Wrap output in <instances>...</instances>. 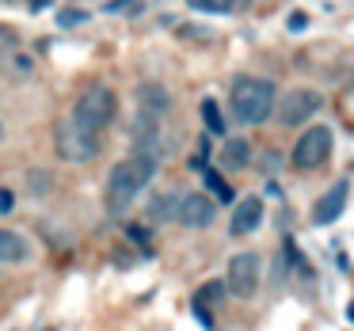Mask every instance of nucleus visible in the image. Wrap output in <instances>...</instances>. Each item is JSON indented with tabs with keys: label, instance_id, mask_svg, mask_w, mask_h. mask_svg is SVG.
Here are the masks:
<instances>
[{
	"label": "nucleus",
	"instance_id": "7",
	"mask_svg": "<svg viewBox=\"0 0 354 331\" xmlns=\"http://www.w3.org/2000/svg\"><path fill=\"white\" fill-rule=\"evenodd\" d=\"M320 107H324V100H320V92H313V88H290L282 100H274V115H278L282 126L308 122Z\"/></svg>",
	"mask_w": 354,
	"mask_h": 331
},
{
	"label": "nucleus",
	"instance_id": "12",
	"mask_svg": "<svg viewBox=\"0 0 354 331\" xmlns=\"http://www.w3.org/2000/svg\"><path fill=\"white\" fill-rule=\"evenodd\" d=\"M19 259H27L24 236L12 229H0V263H19Z\"/></svg>",
	"mask_w": 354,
	"mask_h": 331
},
{
	"label": "nucleus",
	"instance_id": "13",
	"mask_svg": "<svg viewBox=\"0 0 354 331\" xmlns=\"http://www.w3.org/2000/svg\"><path fill=\"white\" fill-rule=\"evenodd\" d=\"M248 160H252V145H248L244 138H232L229 145H225V164H229V168H244Z\"/></svg>",
	"mask_w": 354,
	"mask_h": 331
},
{
	"label": "nucleus",
	"instance_id": "4",
	"mask_svg": "<svg viewBox=\"0 0 354 331\" xmlns=\"http://www.w3.org/2000/svg\"><path fill=\"white\" fill-rule=\"evenodd\" d=\"M73 115H77L84 126H92L95 133H103L111 122H115V115H118V100H115V92H111L107 84H92V88L80 92Z\"/></svg>",
	"mask_w": 354,
	"mask_h": 331
},
{
	"label": "nucleus",
	"instance_id": "1",
	"mask_svg": "<svg viewBox=\"0 0 354 331\" xmlns=\"http://www.w3.org/2000/svg\"><path fill=\"white\" fill-rule=\"evenodd\" d=\"M156 176V160L141 153H130L126 160H118L107 176V187H103V202H107V214H126L133 206V198L141 194V187Z\"/></svg>",
	"mask_w": 354,
	"mask_h": 331
},
{
	"label": "nucleus",
	"instance_id": "15",
	"mask_svg": "<svg viewBox=\"0 0 354 331\" xmlns=\"http://www.w3.org/2000/svg\"><path fill=\"white\" fill-rule=\"evenodd\" d=\"M225 293H229V290H225V282H206L198 293H194V305H221Z\"/></svg>",
	"mask_w": 354,
	"mask_h": 331
},
{
	"label": "nucleus",
	"instance_id": "9",
	"mask_svg": "<svg viewBox=\"0 0 354 331\" xmlns=\"http://www.w3.org/2000/svg\"><path fill=\"white\" fill-rule=\"evenodd\" d=\"M346 194H351V183L346 179H335L328 191L316 198V209H313V221L316 225H335L346 209Z\"/></svg>",
	"mask_w": 354,
	"mask_h": 331
},
{
	"label": "nucleus",
	"instance_id": "22",
	"mask_svg": "<svg viewBox=\"0 0 354 331\" xmlns=\"http://www.w3.org/2000/svg\"><path fill=\"white\" fill-rule=\"evenodd\" d=\"M301 27H305V16H301V12H297V16H290V31H301Z\"/></svg>",
	"mask_w": 354,
	"mask_h": 331
},
{
	"label": "nucleus",
	"instance_id": "8",
	"mask_svg": "<svg viewBox=\"0 0 354 331\" xmlns=\"http://www.w3.org/2000/svg\"><path fill=\"white\" fill-rule=\"evenodd\" d=\"M217 217V198L206 191H191L179 198V209H176V221H183L187 229H206V225H214Z\"/></svg>",
	"mask_w": 354,
	"mask_h": 331
},
{
	"label": "nucleus",
	"instance_id": "20",
	"mask_svg": "<svg viewBox=\"0 0 354 331\" xmlns=\"http://www.w3.org/2000/svg\"><path fill=\"white\" fill-rule=\"evenodd\" d=\"M126 236L138 240V244H145V240H149V229H141V225H126Z\"/></svg>",
	"mask_w": 354,
	"mask_h": 331
},
{
	"label": "nucleus",
	"instance_id": "2",
	"mask_svg": "<svg viewBox=\"0 0 354 331\" xmlns=\"http://www.w3.org/2000/svg\"><path fill=\"white\" fill-rule=\"evenodd\" d=\"M274 100H278V88L274 80H263V77H236L232 80V118L240 126H263L270 115H274Z\"/></svg>",
	"mask_w": 354,
	"mask_h": 331
},
{
	"label": "nucleus",
	"instance_id": "5",
	"mask_svg": "<svg viewBox=\"0 0 354 331\" xmlns=\"http://www.w3.org/2000/svg\"><path fill=\"white\" fill-rule=\"evenodd\" d=\"M331 145H335V138H331L328 126H308V130L301 133L297 141H293L290 164H293L297 171H316V168H324V164H328Z\"/></svg>",
	"mask_w": 354,
	"mask_h": 331
},
{
	"label": "nucleus",
	"instance_id": "16",
	"mask_svg": "<svg viewBox=\"0 0 354 331\" xmlns=\"http://www.w3.org/2000/svg\"><path fill=\"white\" fill-rule=\"evenodd\" d=\"M202 122H206L209 133H225V118H221V111H217L214 100H202Z\"/></svg>",
	"mask_w": 354,
	"mask_h": 331
},
{
	"label": "nucleus",
	"instance_id": "10",
	"mask_svg": "<svg viewBox=\"0 0 354 331\" xmlns=\"http://www.w3.org/2000/svg\"><path fill=\"white\" fill-rule=\"evenodd\" d=\"M259 225H263V198H255V194L240 198L236 209H232V217H229V236H248V232H255Z\"/></svg>",
	"mask_w": 354,
	"mask_h": 331
},
{
	"label": "nucleus",
	"instance_id": "19",
	"mask_svg": "<svg viewBox=\"0 0 354 331\" xmlns=\"http://www.w3.org/2000/svg\"><path fill=\"white\" fill-rule=\"evenodd\" d=\"M84 19H88V12L69 8V12H62V16H57V23H62V27H77V23H84Z\"/></svg>",
	"mask_w": 354,
	"mask_h": 331
},
{
	"label": "nucleus",
	"instance_id": "6",
	"mask_svg": "<svg viewBox=\"0 0 354 331\" xmlns=\"http://www.w3.org/2000/svg\"><path fill=\"white\" fill-rule=\"evenodd\" d=\"M259 274H263V263L255 252H240L229 259V274H225V290L232 293V297L248 301L255 290H259Z\"/></svg>",
	"mask_w": 354,
	"mask_h": 331
},
{
	"label": "nucleus",
	"instance_id": "18",
	"mask_svg": "<svg viewBox=\"0 0 354 331\" xmlns=\"http://www.w3.org/2000/svg\"><path fill=\"white\" fill-rule=\"evenodd\" d=\"M198 12H229V0H187Z\"/></svg>",
	"mask_w": 354,
	"mask_h": 331
},
{
	"label": "nucleus",
	"instance_id": "14",
	"mask_svg": "<svg viewBox=\"0 0 354 331\" xmlns=\"http://www.w3.org/2000/svg\"><path fill=\"white\" fill-rule=\"evenodd\" d=\"M153 217L156 221H171V217H176V209H179V194H171V191H164V194H156L153 198Z\"/></svg>",
	"mask_w": 354,
	"mask_h": 331
},
{
	"label": "nucleus",
	"instance_id": "11",
	"mask_svg": "<svg viewBox=\"0 0 354 331\" xmlns=\"http://www.w3.org/2000/svg\"><path fill=\"white\" fill-rule=\"evenodd\" d=\"M133 100H138V115L160 118V122H164V115L171 111V95H168V88H160V84H138Z\"/></svg>",
	"mask_w": 354,
	"mask_h": 331
},
{
	"label": "nucleus",
	"instance_id": "17",
	"mask_svg": "<svg viewBox=\"0 0 354 331\" xmlns=\"http://www.w3.org/2000/svg\"><path fill=\"white\" fill-rule=\"evenodd\" d=\"M206 183H209V191L217 194V198H225V202H232V191L225 187V179L217 176V171H206Z\"/></svg>",
	"mask_w": 354,
	"mask_h": 331
},
{
	"label": "nucleus",
	"instance_id": "3",
	"mask_svg": "<svg viewBox=\"0 0 354 331\" xmlns=\"http://www.w3.org/2000/svg\"><path fill=\"white\" fill-rule=\"evenodd\" d=\"M100 138L103 133H95L92 126H84L77 115L62 118L54 130V145H57V156H62L65 164H88L100 156Z\"/></svg>",
	"mask_w": 354,
	"mask_h": 331
},
{
	"label": "nucleus",
	"instance_id": "21",
	"mask_svg": "<svg viewBox=\"0 0 354 331\" xmlns=\"http://www.w3.org/2000/svg\"><path fill=\"white\" fill-rule=\"evenodd\" d=\"M0 214H12V194L0 191Z\"/></svg>",
	"mask_w": 354,
	"mask_h": 331
}]
</instances>
